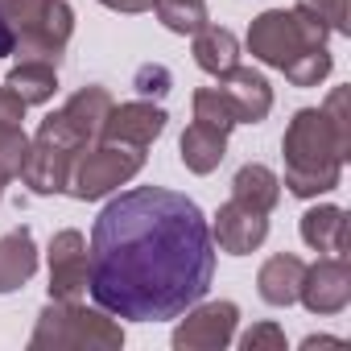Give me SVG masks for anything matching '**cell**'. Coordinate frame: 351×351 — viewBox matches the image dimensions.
I'll return each mask as SVG.
<instances>
[{"mask_svg": "<svg viewBox=\"0 0 351 351\" xmlns=\"http://www.w3.org/2000/svg\"><path fill=\"white\" fill-rule=\"evenodd\" d=\"M219 91H223V99L232 104V112H236V124H261L269 112H273V87H269V79L261 75V71H252V66H232V71H223L219 75Z\"/></svg>", "mask_w": 351, "mask_h": 351, "instance_id": "4fadbf2b", "label": "cell"}, {"mask_svg": "<svg viewBox=\"0 0 351 351\" xmlns=\"http://www.w3.org/2000/svg\"><path fill=\"white\" fill-rule=\"evenodd\" d=\"M326 38L330 29L298 9H269L248 25V54L261 58L265 66L285 71L293 87H318L335 66Z\"/></svg>", "mask_w": 351, "mask_h": 351, "instance_id": "3957f363", "label": "cell"}, {"mask_svg": "<svg viewBox=\"0 0 351 351\" xmlns=\"http://www.w3.org/2000/svg\"><path fill=\"white\" fill-rule=\"evenodd\" d=\"M195 120H203V124H211V128H223V132L236 128V112H232V104L223 99L219 87L195 91Z\"/></svg>", "mask_w": 351, "mask_h": 351, "instance_id": "d4e9b609", "label": "cell"}, {"mask_svg": "<svg viewBox=\"0 0 351 351\" xmlns=\"http://www.w3.org/2000/svg\"><path fill=\"white\" fill-rule=\"evenodd\" d=\"M215 277L211 223L195 199L136 186L112 199L87 248V289L99 310L132 322H165L203 302Z\"/></svg>", "mask_w": 351, "mask_h": 351, "instance_id": "6da1fadb", "label": "cell"}, {"mask_svg": "<svg viewBox=\"0 0 351 351\" xmlns=\"http://www.w3.org/2000/svg\"><path fill=\"white\" fill-rule=\"evenodd\" d=\"M87 293V240L83 232L66 228L50 240V298L79 302Z\"/></svg>", "mask_w": 351, "mask_h": 351, "instance_id": "8fae6325", "label": "cell"}, {"mask_svg": "<svg viewBox=\"0 0 351 351\" xmlns=\"http://www.w3.org/2000/svg\"><path fill=\"white\" fill-rule=\"evenodd\" d=\"M165 132V112L149 99H132V104H112L104 124H99V141L112 145H132V149H149L157 136Z\"/></svg>", "mask_w": 351, "mask_h": 351, "instance_id": "9c48e42d", "label": "cell"}, {"mask_svg": "<svg viewBox=\"0 0 351 351\" xmlns=\"http://www.w3.org/2000/svg\"><path fill=\"white\" fill-rule=\"evenodd\" d=\"M178 149H182V165H186L191 173H211V169H219V161H223V153H228V132H223V128H211V124H203V120H195V124L182 132Z\"/></svg>", "mask_w": 351, "mask_h": 351, "instance_id": "ac0fdd59", "label": "cell"}, {"mask_svg": "<svg viewBox=\"0 0 351 351\" xmlns=\"http://www.w3.org/2000/svg\"><path fill=\"white\" fill-rule=\"evenodd\" d=\"M99 5L112 9V13H149L153 0H99Z\"/></svg>", "mask_w": 351, "mask_h": 351, "instance_id": "f1b7e54d", "label": "cell"}, {"mask_svg": "<svg viewBox=\"0 0 351 351\" xmlns=\"http://www.w3.org/2000/svg\"><path fill=\"white\" fill-rule=\"evenodd\" d=\"M75 157H79V153H71V149H62V145H54V141L34 136L29 149H25V161H21V173H17V178H21L34 195H58V191H66V182H71Z\"/></svg>", "mask_w": 351, "mask_h": 351, "instance_id": "7c38bea8", "label": "cell"}, {"mask_svg": "<svg viewBox=\"0 0 351 351\" xmlns=\"http://www.w3.org/2000/svg\"><path fill=\"white\" fill-rule=\"evenodd\" d=\"M153 13L169 34H199L207 25V0H153Z\"/></svg>", "mask_w": 351, "mask_h": 351, "instance_id": "7402d4cb", "label": "cell"}, {"mask_svg": "<svg viewBox=\"0 0 351 351\" xmlns=\"http://www.w3.org/2000/svg\"><path fill=\"white\" fill-rule=\"evenodd\" d=\"M5 87L17 91L25 104H46V99H54V91H58V66L38 62V58H21V62L9 71Z\"/></svg>", "mask_w": 351, "mask_h": 351, "instance_id": "44dd1931", "label": "cell"}, {"mask_svg": "<svg viewBox=\"0 0 351 351\" xmlns=\"http://www.w3.org/2000/svg\"><path fill=\"white\" fill-rule=\"evenodd\" d=\"M186 318L173 330V347L178 351H219L236 339L240 310L236 302H195V310H182Z\"/></svg>", "mask_w": 351, "mask_h": 351, "instance_id": "ba28073f", "label": "cell"}, {"mask_svg": "<svg viewBox=\"0 0 351 351\" xmlns=\"http://www.w3.org/2000/svg\"><path fill=\"white\" fill-rule=\"evenodd\" d=\"M302 277H306V261L293 256V252H277L261 265L256 273V289L269 306H293L298 302V289H302Z\"/></svg>", "mask_w": 351, "mask_h": 351, "instance_id": "2e32d148", "label": "cell"}, {"mask_svg": "<svg viewBox=\"0 0 351 351\" xmlns=\"http://www.w3.org/2000/svg\"><path fill=\"white\" fill-rule=\"evenodd\" d=\"M38 273V244L29 228H13L9 236H0V293L21 289Z\"/></svg>", "mask_w": 351, "mask_h": 351, "instance_id": "e0dca14e", "label": "cell"}, {"mask_svg": "<svg viewBox=\"0 0 351 351\" xmlns=\"http://www.w3.org/2000/svg\"><path fill=\"white\" fill-rule=\"evenodd\" d=\"M0 17L13 34V54L50 66H58L75 34V13L66 0H0Z\"/></svg>", "mask_w": 351, "mask_h": 351, "instance_id": "5b68a950", "label": "cell"}, {"mask_svg": "<svg viewBox=\"0 0 351 351\" xmlns=\"http://www.w3.org/2000/svg\"><path fill=\"white\" fill-rule=\"evenodd\" d=\"M298 302H306L310 314H339L351 302V265H347V256H326L318 265H306Z\"/></svg>", "mask_w": 351, "mask_h": 351, "instance_id": "30bf717a", "label": "cell"}, {"mask_svg": "<svg viewBox=\"0 0 351 351\" xmlns=\"http://www.w3.org/2000/svg\"><path fill=\"white\" fill-rule=\"evenodd\" d=\"M244 351H285V330L277 322H256L248 335H240Z\"/></svg>", "mask_w": 351, "mask_h": 351, "instance_id": "484cf974", "label": "cell"}, {"mask_svg": "<svg viewBox=\"0 0 351 351\" xmlns=\"http://www.w3.org/2000/svg\"><path fill=\"white\" fill-rule=\"evenodd\" d=\"M141 165H145V149L99 141L95 149H87V153H79V157H75L66 191H71L79 203L104 199V195H112L116 186H124L128 178H136Z\"/></svg>", "mask_w": 351, "mask_h": 351, "instance_id": "8992f818", "label": "cell"}, {"mask_svg": "<svg viewBox=\"0 0 351 351\" xmlns=\"http://www.w3.org/2000/svg\"><path fill=\"white\" fill-rule=\"evenodd\" d=\"M9 54H13V34H9L5 17H0V58H9Z\"/></svg>", "mask_w": 351, "mask_h": 351, "instance_id": "4dcf8cb0", "label": "cell"}, {"mask_svg": "<svg viewBox=\"0 0 351 351\" xmlns=\"http://www.w3.org/2000/svg\"><path fill=\"white\" fill-rule=\"evenodd\" d=\"M169 83H173V75H169L161 62H145V66L136 71V79H132V87H136L141 95H153V99L169 95Z\"/></svg>", "mask_w": 351, "mask_h": 351, "instance_id": "4316f807", "label": "cell"}, {"mask_svg": "<svg viewBox=\"0 0 351 351\" xmlns=\"http://www.w3.org/2000/svg\"><path fill=\"white\" fill-rule=\"evenodd\" d=\"M298 13L322 21L330 34L347 38L351 34V0H298Z\"/></svg>", "mask_w": 351, "mask_h": 351, "instance_id": "cb8c5ba5", "label": "cell"}, {"mask_svg": "<svg viewBox=\"0 0 351 351\" xmlns=\"http://www.w3.org/2000/svg\"><path fill=\"white\" fill-rule=\"evenodd\" d=\"M265 236H269V215H261V211H252V207H244L236 199H228L219 207L215 228H211V240L232 256H248L252 248L265 244Z\"/></svg>", "mask_w": 351, "mask_h": 351, "instance_id": "5bb4252c", "label": "cell"}, {"mask_svg": "<svg viewBox=\"0 0 351 351\" xmlns=\"http://www.w3.org/2000/svg\"><path fill=\"white\" fill-rule=\"evenodd\" d=\"M25 149H29L25 128H21V124H9V120H0V199H5V186L21 173Z\"/></svg>", "mask_w": 351, "mask_h": 351, "instance_id": "603a6c76", "label": "cell"}, {"mask_svg": "<svg viewBox=\"0 0 351 351\" xmlns=\"http://www.w3.org/2000/svg\"><path fill=\"white\" fill-rule=\"evenodd\" d=\"M281 153L289 195L318 199L335 191L351 153V91L335 87L322 108H302L281 136Z\"/></svg>", "mask_w": 351, "mask_h": 351, "instance_id": "7a4b0ae2", "label": "cell"}, {"mask_svg": "<svg viewBox=\"0 0 351 351\" xmlns=\"http://www.w3.org/2000/svg\"><path fill=\"white\" fill-rule=\"evenodd\" d=\"M195 38V62H199V71H207V75H223V71H232L236 62H240V42H236V34L232 29H223V25H203L199 34H191Z\"/></svg>", "mask_w": 351, "mask_h": 351, "instance_id": "ffe728a7", "label": "cell"}, {"mask_svg": "<svg viewBox=\"0 0 351 351\" xmlns=\"http://www.w3.org/2000/svg\"><path fill=\"white\" fill-rule=\"evenodd\" d=\"M232 199L252 207V211H261V215H269L277 207V199H281V178L269 165L248 161V165L236 169V178H232Z\"/></svg>", "mask_w": 351, "mask_h": 351, "instance_id": "d6986e66", "label": "cell"}, {"mask_svg": "<svg viewBox=\"0 0 351 351\" xmlns=\"http://www.w3.org/2000/svg\"><path fill=\"white\" fill-rule=\"evenodd\" d=\"M25 99L17 95V91H9V87H0V120H9V124H21L25 120Z\"/></svg>", "mask_w": 351, "mask_h": 351, "instance_id": "83f0119b", "label": "cell"}, {"mask_svg": "<svg viewBox=\"0 0 351 351\" xmlns=\"http://www.w3.org/2000/svg\"><path fill=\"white\" fill-rule=\"evenodd\" d=\"M302 240L318 252H330V256H347V244H351V223H347V211L335 207V203H322V207H310L302 215Z\"/></svg>", "mask_w": 351, "mask_h": 351, "instance_id": "9a60e30c", "label": "cell"}, {"mask_svg": "<svg viewBox=\"0 0 351 351\" xmlns=\"http://www.w3.org/2000/svg\"><path fill=\"white\" fill-rule=\"evenodd\" d=\"M339 343H343V339H330V335H310L302 347H306V351H314V347H339Z\"/></svg>", "mask_w": 351, "mask_h": 351, "instance_id": "f546056e", "label": "cell"}, {"mask_svg": "<svg viewBox=\"0 0 351 351\" xmlns=\"http://www.w3.org/2000/svg\"><path fill=\"white\" fill-rule=\"evenodd\" d=\"M124 347L120 322L108 318V310H87L79 302H58L42 306L38 326L29 335V351H116Z\"/></svg>", "mask_w": 351, "mask_h": 351, "instance_id": "277c9868", "label": "cell"}, {"mask_svg": "<svg viewBox=\"0 0 351 351\" xmlns=\"http://www.w3.org/2000/svg\"><path fill=\"white\" fill-rule=\"evenodd\" d=\"M108 108H112L108 87L91 83V87H83V91H75L58 112H50V116L42 120L38 136H42V141H54V145H62V149H71V153H83V149L99 136V124H104Z\"/></svg>", "mask_w": 351, "mask_h": 351, "instance_id": "52a82bcc", "label": "cell"}]
</instances>
